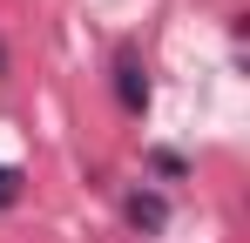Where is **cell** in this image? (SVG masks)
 <instances>
[{"instance_id":"1","label":"cell","mask_w":250,"mask_h":243,"mask_svg":"<svg viewBox=\"0 0 250 243\" xmlns=\"http://www.w3.org/2000/svg\"><path fill=\"white\" fill-rule=\"evenodd\" d=\"M115 101H122L128 115H142V108H149V75H142V61H135V54L115 61Z\"/></svg>"},{"instance_id":"3","label":"cell","mask_w":250,"mask_h":243,"mask_svg":"<svg viewBox=\"0 0 250 243\" xmlns=\"http://www.w3.org/2000/svg\"><path fill=\"white\" fill-rule=\"evenodd\" d=\"M14 202H21V169L0 162V209H14Z\"/></svg>"},{"instance_id":"4","label":"cell","mask_w":250,"mask_h":243,"mask_svg":"<svg viewBox=\"0 0 250 243\" xmlns=\"http://www.w3.org/2000/svg\"><path fill=\"white\" fill-rule=\"evenodd\" d=\"M149 162H156L163 176H183V156H176V149H156V156H149Z\"/></svg>"},{"instance_id":"2","label":"cell","mask_w":250,"mask_h":243,"mask_svg":"<svg viewBox=\"0 0 250 243\" xmlns=\"http://www.w3.org/2000/svg\"><path fill=\"white\" fill-rule=\"evenodd\" d=\"M128 223L156 237V230H163V223H169V202L156 196V189H135V196H128Z\"/></svg>"}]
</instances>
